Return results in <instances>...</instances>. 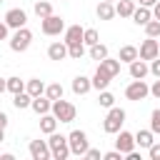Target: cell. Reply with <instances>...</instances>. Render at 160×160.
Listing matches in <instances>:
<instances>
[{
	"mask_svg": "<svg viewBox=\"0 0 160 160\" xmlns=\"http://www.w3.org/2000/svg\"><path fill=\"white\" fill-rule=\"evenodd\" d=\"M125 110L122 108H110L108 110V115H105V120H102V130L108 132V135H118L120 130H122V122H125Z\"/></svg>",
	"mask_w": 160,
	"mask_h": 160,
	"instance_id": "1",
	"label": "cell"
},
{
	"mask_svg": "<svg viewBox=\"0 0 160 160\" xmlns=\"http://www.w3.org/2000/svg\"><path fill=\"white\" fill-rule=\"evenodd\" d=\"M48 145H50V150H52V158H55V160H68V158L72 155V152H70L68 135H60L58 130H55V132H50Z\"/></svg>",
	"mask_w": 160,
	"mask_h": 160,
	"instance_id": "2",
	"label": "cell"
},
{
	"mask_svg": "<svg viewBox=\"0 0 160 160\" xmlns=\"http://www.w3.org/2000/svg\"><path fill=\"white\" fill-rule=\"evenodd\" d=\"M60 122H72L75 120V115H78V108L72 105V102H68V100H52V110H50Z\"/></svg>",
	"mask_w": 160,
	"mask_h": 160,
	"instance_id": "3",
	"label": "cell"
},
{
	"mask_svg": "<svg viewBox=\"0 0 160 160\" xmlns=\"http://www.w3.org/2000/svg\"><path fill=\"white\" fill-rule=\"evenodd\" d=\"M68 142H70V152H72V155L85 158V152H88V148H90L85 130H72V132L68 135Z\"/></svg>",
	"mask_w": 160,
	"mask_h": 160,
	"instance_id": "4",
	"label": "cell"
},
{
	"mask_svg": "<svg viewBox=\"0 0 160 160\" xmlns=\"http://www.w3.org/2000/svg\"><path fill=\"white\" fill-rule=\"evenodd\" d=\"M30 42H32V32L28 30V25L25 28H18L12 32V38H10V50L12 52H25L30 48Z\"/></svg>",
	"mask_w": 160,
	"mask_h": 160,
	"instance_id": "5",
	"label": "cell"
},
{
	"mask_svg": "<svg viewBox=\"0 0 160 160\" xmlns=\"http://www.w3.org/2000/svg\"><path fill=\"white\" fill-rule=\"evenodd\" d=\"M40 30H42V35L55 38V35L65 32V22H62V18H58V15L52 12V15H48V18H42V20H40Z\"/></svg>",
	"mask_w": 160,
	"mask_h": 160,
	"instance_id": "6",
	"label": "cell"
},
{
	"mask_svg": "<svg viewBox=\"0 0 160 160\" xmlns=\"http://www.w3.org/2000/svg\"><path fill=\"white\" fill-rule=\"evenodd\" d=\"M148 95H150V85H148L145 80H132V82L125 88V98L132 100V102H140V100H145Z\"/></svg>",
	"mask_w": 160,
	"mask_h": 160,
	"instance_id": "7",
	"label": "cell"
},
{
	"mask_svg": "<svg viewBox=\"0 0 160 160\" xmlns=\"http://www.w3.org/2000/svg\"><path fill=\"white\" fill-rule=\"evenodd\" d=\"M28 150H30V158L32 160H50L52 158V150H50L48 140H30Z\"/></svg>",
	"mask_w": 160,
	"mask_h": 160,
	"instance_id": "8",
	"label": "cell"
},
{
	"mask_svg": "<svg viewBox=\"0 0 160 160\" xmlns=\"http://www.w3.org/2000/svg\"><path fill=\"white\" fill-rule=\"evenodd\" d=\"M5 22H8V28H12V30L25 28V25H28V12H25L22 8H10V10L5 12Z\"/></svg>",
	"mask_w": 160,
	"mask_h": 160,
	"instance_id": "9",
	"label": "cell"
},
{
	"mask_svg": "<svg viewBox=\"0 0 160 160\" xmlns=\"http://www.w3.org/2000/svg\"><path fill=\"white\" fill-rule=\"evenodd\" d=\"M138 52H140V58H142V60H148V62H150L152 58H158V55H160V40H158V38H145V40H142V45L138 48Z\"/></svg>",
	"mask_w": 160,
	"mask_h": 160,
	"instance_id": "10",
	"label": "cell"
},
{
	"mask_svg": "<svg viewBox=\"0 0 160 160\" xmlns=\"http://www.w3.org/2000/svg\"><path fill=\"white\" fill-rule=\"evenodd\" d=\"M148 75H150V62H148V60L138 58V60L130 62V78H132V80H145Z\"/></svg>",
	"mask_w": 160,
	"mask_h": 160,
	"instance_id": "11",
	"label": "cell"
},
{
	"mask_svg": "<svg viewBox=\"0 0 160 160\" xmlns=\"http://www.w3.org/2000/svg\"><path fill=\"white\" fill-rule=\"evenodd\" d=\"M115 148H118L122 155H128L130 150H135V135L128 132V130H120V132H118V140H115Z\"/></svg>",
	"mask_w": 160,
	"mask_h": 160,
	"instance_id": "12",
	"label": "cell"
},
{
	"mask_svg": "<svg viewBox=\"0 0 160 160\" xmlns=\"http://www.w3.org/2000/svg\"><path fill=\"white\" fill-rule=\"evenodd\" d=\"M48 58H50V60H58V62L65 60V58H68V42H65V40H62V42H60V40L50 42V45H48Z\"/></svg>",
	"mask_w": 160,
	"mask_h": 160,
	"instance_id": "13",
	"label": "cell"
},
{
	"mask_svg": "<svg viewBox=\"0 0 160 160\" xmlns=\"http://www.w3.org/2000/svg\"><path fill=\"white\" fill-rule=\"evenodd\" d=\"M90 90H92V78L78 75V78L72 80V92H75V95H85V92H90Z\"/></svg>",
	"mask_w": 160,
	"mask_h": 160,
	"instance_id": "14",
	"label": "cell"
},
{
	"mask_svg": "<svg viewBox=\"0 0 160 160\" xmlns=\"http://www.w3.org/2000/svg\"><path fill=\"white\" fill-rule=\"evenodd\" d=\"M30 108H32L38 115H45V112H50V110H52V100H50L48 95H38V98H32Z\"/></svg>",
	"mask_w": 160,
	"mask_h": 160,
	"instance_id": "15",
	"label": "cell"
},
{
	"mask_svg": "<svg viewBox=\"0 0 160 160\" xmlns=\"http://www.w3.org/2000/svg\"><path fill=\"white\" fill-rule=\"evenodd\" d=\"M152 20V8H145V5H140V8H135V12H132V22L135 25H148Z\"/></svg>",
	"mask_w": 160,
	"mask_h": 160,
	"instance_id": "16",
	"label": "cell"
},
{
	"mask_svg": "<svg viewBox=\"0 0 160 160\" xmlns=\"http://www.w3.org/2000/svg\"><path fill=\"white\" fill-rule=\"evenodd\" d=\"M82 32H85V28H80V25H70V28H65L62 40H65L68 45H72V42H82Z\"/></svg>",
	"mask_w": 160,
	"mask_h": 160,
	"instance_id": "17",
	"label": "cell"
},
{
	"mask_svg": "<svg viewBox=\"0 0 160 160\" xmlns=\"http://www.w3.org/2000/svg\"><path fill=\"white\" fill-rule=\"evenodd\" d=\"M110 80H112V75H108L105 70H95V75H92V88L100 92V90H108V85H110Z\"/></svg>",
	"mask_w": 160,
	"mask_h": 160,
	"instance_id": "18",
	"label": "cell"
},
{
	"mask_svg": "<svg viewBox=\"0 0 160 160\" xmlns=\"http://www.w3.org/2000/svg\"><path fill=\"white\" fill-rule=\"evenodd\" d=\"M58 118L52 115V112H45V115H40V130L45 132V135H50V132H55L58 130Z\"/></svg>",
	"mask_w": 160,
	"mask_h": 160,
	"instance_id": "19",
	"label": "cell"
},
{
	"mask_svg": "<svg viewBox=\"0 0 160 160\" xmlns=\"http://www.w3.org/2000/svg\"><path fill=\"white\" fill-rule=\"evenodd\" d=\"M98 68H100V70H105V72H108V75H112V78H115V75H120V60H112L110 55H108V58H102V60L98 62Z\"/></svg>",
	"mask_w": 160,
	"mask_h": 160,
	"instance_id": "20",
	"label": "cell"
},
{
	"mask_svg": "<svg viewBox=\"0 0 160 160\" xmlns=\"http://www.w3.org/2000/svg\"><path fill=\"white\" fill-rule=\"evenodd\" d=\"M45 82L40 80V78H30V80H25V90L32 95V98H38V95H45Z\"/></svg>",
	"mask_w": 160,
	"mask_h": 160,
	"instance_id": "21",
	"label": "cell"
},
{
	"mask_svg": "<svg viewBox=\"0 0 160 160\" xmlns=\"http://www.w3.org/2000/svg\"><path fill=\"white\" fill-rule=\"evenodd\" d=\"M152 142H155V132H152L150 128H148V130H138V132H135V145H140V148H145V150H148Z\"/></svg>",
	"mask_w": 160,
	"mask_h": 160,
	"instance_id": "22",
	"label": "cell"
},
{
	"mask_svg": "<svg viewBox=\"0 0 160 160\" xmlns=\"http://www.w3.org/2000/svg\"><path fill=\"white\" fill-rule=\"evenodd\" d=\"M95 12H98V18H100V20H112V18L118 15V12H115V5H112V2H108V0H100V5H98V10H95Z\"/></svg>",
	"mask_w": 160,
	"mask_h": 160,
	"instance_id": "23",
	"label": "cell"
},
{
	"mask_svg": "<svg viewBox=\"0 0 160 160\" xmlns=\"http://www.w3.org/2000/svg\"><path fill=\"white\" fill-rule=\"evenodd\" d=\"M138 58H140V52H138L135 45H122V48H120V55H118L120 62H128V65H130V62L138 60Z\"/></svg>",
	"mask_w": 160,
	"mask_h": 160,
	"instance_id": "24",
	"label": "cell"
},
{
	"mask_svg": "<svg viewBox=\"0 0 160 160\" xmlns=\"http://www.w3.org/2000/svg\"><path fill=\"white\" fill-rule=\"evenodd\" d=\"M115 12H118L120 18H132L135 2H132V0H118V2H115Z\"/></svg>",
	"mask_w": 160,
	"mask_h": 160,
	"instance_id": "25",
	"label": "cell"
},
{
	"mask_svg": "<svg viewBox=\"0 0 160 160\" xmlns=\"http://www.w3.org/2000/svg\"><path fill=\"white\" fill-rule=\"evenodd\" d=\"M30 102H32V95H30L28 90L12 95V105H15V110H25V108H30Z\"/></svg>",
	"mask_w": 160,
	"mask_h": 160,
	"instance_id": "26",
	"label": "cell"
},
{
	"mask_svg": "<svg viewBox=\"0 0 160 160\" xmlns=\"http://www.w3.org/2000/svg\"><path fill=\"white\" fill-rule=\"evenodd\" d=\"M88 55H90L92 60H98V62H100L102 58H108V48H105L102 42H95V45H90V48H88Z\"/></svg>",
	"mask_w": 160,
	"mask_h": 160,
	"instance_id": "27",
	"label": "cell"
},
{
	"mask_svg": "<svg viewBox=\"0 0 160 160\" xmlns=\"http://www.w3.org/2000/svg\"><path fill=\"white\" fill-rule=\"evenodd\" d=\"M98 105L105 108V110H110V108L115 105V95H112L110 90H100V95H98Z\"/></svg>",
	"mask_w": 160,
	"mask_h": 160,
	"instance_id": "28",
	"label": "cell"
},
{
	"mask_svg": "<svg viewBox=\"0 0 160 160\" xmlns=\"http://www.w3.org/2000/svg\"><path fill=\"white\" fill-rule=\"evenodd\" d=\"M35 15L42 20V18H48V15H52V5L48 2V0H38L35 2Z\"/></svg>",
	"mask_w": 160,
	"mask_h": 160,
	"instance_id": "29",
	"label": "cell"
},
{
	"mask_svg": "<svg viewBox=\"0 0 160 160\" xmlns=\"http://www.w3.org/2000/svg\"><path fill=\"white\" fill-rule=\"evenodd\" d=\"M85 42H72V45H68V58H72V60H80L82 55H85Z\"/></svg>",
	"mask_w": 160,
	"mask_h": 160,
	"instance_id": "30",
	"label": "cell"
},
{
	"mask_svg": "<svg viewBox=\"0 0 160 160\" xmlns=\"http://www.w3.org/2000/svg\"><path fill=\"white\" fill-rule=\"evenodd\" d=\"M62 92H65V90H62V85H60V82H50V85L45 88V95H48L50 100H60V98H62Z\"/></svg>",
	"mask_w": 160,
	"mask_h": 160,
	"instance_id": "31",
	"label": "cell"
},
{
	"mask_svg": "<svg viewBox=\"0 0 160 160\" xmlns=\"http://www.w3.org/2000/svg\"><path fill=\"white\" fill-rule=\"evenodd\" d=\"M82 42L90 48V45H95V42H100V35H98V30L95 28H85V32H82Z\"/></svg>",
	"mask_w": 160,
	"mask_h": 160,
	"instance_id": "32",
	"label": "cell"
},
{
	"mask_svg": "<svg viewBox=\"0 0 160 160\" xmlns=\"http://www.w3.org/2000/svg\"><path fill=\"white\" fill-rule=\"evenodd\" d=\"M22 90H25V80H20V78H8V92L18 95V92H22Z\"/></svg>",
	"mask_w": 160,
	"mask_h": 160,
	"instance_id": "33",
	"label": "cell"
},
{
	"mask_svg": "<svg viewBox=\"0 0 160 160\" xmlns=\"http://www.w3.org/2000/svg\"><path fill=\"white\" fill-rule=\"evenodd\" d=\"M145 35H148V38H160V20L152 18V20L145 25Z\"/></svg>",
	"mask_w": 160,
	"mask_h": 160,
	"instance_id": "34",
	"label": "cell"
},
{
	"mask_svg": "<svg viewBox=\"0 0 160 160\" xmlns=\"http://www.w3.org/2000/svg\"><path fill=\"white\" fill-rule=\"evenodd\" d=\"M150 130H152L155 135H160V108H155V110L150 112Z\"/></svg>",
	"mask_w": 160,
	"mask_h": 160,
	"instance_id": "35",
	"label": "cell"
},
{
	"mask_svg": "<svg viewBox=\"0 0 160 160\" xmlns=\"http://www.w3.org/2000/svg\"><path fill=\"white\" fill-rule=\"evenodd\" d=\"M150 75L152 78H160V55L150 60Z\"/></svg>",
	"mask_w": 160,
	"mask_h": 160,
	"instance_id": "36",
	"label": "cell"
},
{
	"mask_svg": "<svg viewBox=\"0 0 160 160\" xmlns=\"http://www.w3.org/2000/svg\"><path fill=\"white\" fill-rule=\"evenodd\" d=\"M102 160H122V152L115 148V150H108V152H102Z\"/></svg>",
	"mask_w": 160,
	"mask_h": 160,
	"instance_id": "37",
	"label": "cell"
},
{
	"mask_svg": "<svg viewBox=\"0 0 160 160\" xmlns=\"http://www.w3.org/2000/svg\"><path fill=\"white\" fill-rule=\"evenodd\" d=\"M148 155H150V160H160V142H152L148 148Z\"/></svg>",
	"mask_w": 160,
	"mask_h": 160,
	"instance_id": "38",
	"label": "cell"
},
{
	"mask_svg": "<svg viewBox=\"0 0 160 160\" xmlns=\"http://www.w3.org/2000/svg\"><path fill=\"white\" fill-rule=\"evenodd\" d=\"M85 158H88V160H100V158H102V152H100V150H95V148H88Z\"/></svg>",
	"mask_w": 160,
	"mask_h": 160,
	"instance_id": "39",
	"label": "cell"
},
{
	"mask_svg": "<svg viewBox=\"0 0 160 160\" xmlns=\"http://www.w3.org/2000/svg\"><path fill=\"white\" fill-rule=\"evenodd\" d=\"M150 95H152V98H158V100H160V78H155V82H152V85H150Z\"/></svg>",
	"mask_w": 160,
	"mask_h": 160,
	"instance_id": "40",
	"label": "cell"
},
{
	"mask_svg": "<svg viewBox=\"0 0 160 160\" xmlns=\"http://www.w3.org/2000/svg\"><path fill=\"white\" fill-rule=\"evenodd\" d=\"M8 30H10V28H8V22L2 20V22H0V40H5V38H8Z\"/></svg>",
	"mask_w": 160,
	"mask_h": 160,
	"instance_id": "41",
	"label": "cell"
},
{
	"mask_svg": "<svg viewBox=\"0 0 160 160\" xmlns=\"http://www.w3.org/2000/svg\"><path fill=\"white\" fill-rule=\"evenodd\" d=\"M152 18H155V20H160V0L152 5Z\"/></svg>",
	"mask_w": 160,
	"mask_h": 160,
	"instance_id": "42",
	"label": "cell"
},
{
	"mask_svg": "<svg viewBox=\"0 0 160 160\" xmlns=\"http://www.w3.org/2000/svg\"><path fill=\"white\" fill-rule=\"evenodd\" d=\"M125 158H128V160H140V152H138V150H130Z\"/></svg>",
	"mask_w": 160,
	"mask_h": 160,
	"instance_id": "43",
	"label": "cell"
},
{
	"mask_svg": "<svg viewBox=\"0 0 160 160\" xmlns=\"http://www.w3.org/2000/svg\"><path fill=\"white\" fill-rule=\"evenodd\" d=\"M8 122H10V118L5 112H0V128H8Z\"/></svg>",
	"mask_w": 160,
	"mask_h": 160,
	"instance_id": "44",
	"label": "cell"
},
{
	"mask_svg": "<svg viewBox=\"0 0 160 160\" xmlns=\"http://www.w3.org/2000/svg\"><path fill=\"white\" fill-rule=\"evenodd\" d=\"M8 90V78H0V95Z\"/></svg>",
	"mask_w": 160,
	"mask_h": 160,
	"instance_id": "45",
	"label": "cell"
},
{
	"mask_svg": "<svg viewBox=\"0 0 160 160\" xmlns=\"http://www.w3.org/2000/svg\"><path fill=\"white\" fill-rule=\"evenodd\" d=\"M158 0H140V5H145V8H152Z\"/></svg>",
	"mask_w": 160,
	"mask_h": 160,
	"instance_id": "46",
	"label": "cell"
},
{
	"mask_svg": "<svg viewBox=\"0 0 160 160\" xmlns=\"http://www.w3.org/2000/svg\"><path fill=\"white\" fill-rule=\"evenodd\" d=\"M5 140V128H0V142Z\"/></svg>",
	"mask_w": 160,
	"mask_h": 160,
	"instance_id": "47",
	"label": "cell"
},
{
	"mask_svg": "<svg viewBox=\"0 0 160 160\" xmlns=\"http://www.w3.org/2000/svg\"><path fill=\"white\" fill-rule=\"evenodd\" d=\"M108 2H115V0H108Z\"/></svg>",
	"mask_w": 160,
	"mask_h": 160,
	"instance_id": "48",
	"label": "cell"
},
{
	"mask_svg": "<svg viewBox=\"0 0 160 160\" xmlns=\"http://www.w3.org/2000/svg\"><path fill=\"white\" fill-rule=\"evenodd\" d=\"M0 2H2V0H0Z\"/></svg>",
	"mask_w": 160,
	"mask_h": 160,
	"instance_id": "49",
	"label": "cell"
},
{
	"mask_svg": "<svg viewBox=\"0 0 160 160\" xmlns=\"http://www.w3.org/2000/svg\"><path fill=\"white\" fill-rule=\"evenodd\" d=\"M158 40H160V38H158Z\"/></svg>",
	"mask_w": 160,
	"mask_h": 160,
	"instance_id": "50",
	"label": "cell"
}]
</instances>
